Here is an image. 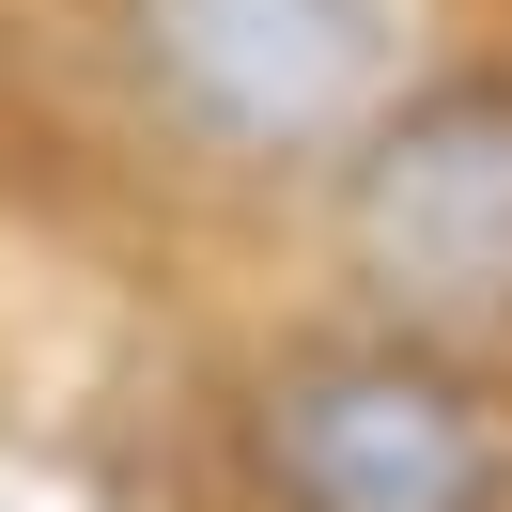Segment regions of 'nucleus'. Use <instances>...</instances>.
Wrapping results in <instances>:
<instances>
[{
	"instance_id": "1",
	"label": "nucleus",
	"mask_w": 512,
	"mask_h": 512,
	"mask_svg": "<svg viewBox=\"0 0 512 512\" xmlns=\"http://www.w3.org/2000/svg\"><path fill=\"white\" fill-rule=\"evenodd\" d=\"M357 264L404 326H512V78H435L357 156Z\"/></svg>"
},
{
	"instance_id": "2",
	"label": "nucleus",
	"mask_w": 512,
	"mask_h": 512,
	"mask_svg": "<svg viewBox=\"0 0 512 512\" xmlns=\"http://www.w3.org/2000/svg\"><path fill=\"white\" fill-rule=\"evenodd\" d=\"M140 63L233 156H295V140L357 125L388 78V0H140Z\"/></svg>"
},
{
	"instance_id": "3",
	"label": "nucleus",
	"mask_w": 512,
	"mask_h": 512,
	"mask_svg": "<svg viewBox=\"0 0 512 512\" xmlns=\"http://www.w3.org/2000/svg\"><path fill=\"white\" fill-rule=\"evenodd\" d=\"M264 481L295 512H481L497 497V435L419 357H342V373H295L264 404Z\"/></svg>"
}]
</instances>
